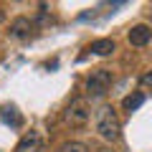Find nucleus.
<instances>
[{"mask_svg": "<svg viewBox=\"0 0 152 152\" xmlns=\"http://www.w3.org/2000/svg\"><path fill=\"white\" fill-rule=\"evenodd\" d=\"M94 129H96V134L102 137V140H107V142H117L119 140L122 124H119V117H117L114 107L104 104V107L96 109V114H94Z\"/></svg>", "mask_w": 152, "mask_h": 152, "instance_id": "1", "label": "nucleus"}, {"mask_svg": "<svg viewBox=\"0 0 152 152\" xmlns=\"http://www.w3.org/2000/svg\"><path fill=\"white\" fill-rule=\"evenodd\" d=\"M114 81V74L109 69H96L89 74L86 79V94L89 96H104V94L109 91V86H112Z\"/></svg>", "mask_w": 152, "mask_h": 152, "instance_id": "2", "label": "nucleus"}, {"mask_svg": "<svg viewBox=\"0 0 152 152\" xmlns=\"http://www.w3.org/2000/svg\"><path fill=\"white\" fill-rule=\"evenodd\" d=\"M89 117H91V107H89L86 99H74V102L64 109V122H66V124H71V127L86 124Z\"/></svg>", "mask_w": 152, "mask_h": 152, "instance_id": "3", "label": "nucleus"}, {"mask_svg": "<svg viewBox=\"0 0 152 152\" xmlns=\"http://www.w3.org/2000/svg\"><path fill=\"white\" fill-rule=\"evenodd\" d=\"M33 31H36V23L26 15H18L8 26V38H13V41H28L33 36Z\"/></svg>", "mask_w": 152, "mask_h": 152, "instance_id": "4", "label": "nucleus"}, {"mask_svg": "<svg viewBox=\"0 0 152 152\" xmlns=\"http://www.w3.org/2000/svg\"><path fill=\"white\" fill-rule=\"evenodd\" d=\"M127 38H129V43L137 46V48H142V46H147L152 41V28L145 26V23H140V26H132L129 33H127Z\"/></svg>", "mask_w": 152, "mask_h": 152, "instance_id": "5", "label": "nucleus"}, {"mask_svg": "<svg viewBox=\"0 0 152 152\" xmlns=\"http://www.w3.org/2000/svg\"><path fill=\"white\" fill-rule=\"evenodd\" d=\"M114 48H117V43H114L112 38H96V41H91V46H89V51H91L94 56H109V53H114Z\"/></svg>", "mask_w": 152, "mask_h": 152, "instance_id": "6", "label": "nucleus"}, {"mask_svg": "<svg viewBox=\"0 0 152 152\" xmlns=\"http://www.w3.org/2000/svg\"><path fill=\"white\" fill-rule=\"evenodd\" d=\"M38 145H41V137H38V132H28V134L23 137L20 142H18L15 152H33Z\"/></svg>", "mask_w": 152, "mask_h": 152, "instance_id": "7", "label": "nucleus"}, {"mask_svg": "<svg viewBox=\"0 0 152 152\" xmlns=\"http://www.w3.org/2000/svg\"><path fill=\"white\" fill-rule=\"evenodd\" d=\"M0 117H3V122L5 124H10V127H20V117H18V109L15 107H10V104H3L0 107Z\"/></svg>", "mask_w": 152, "mask_h": 152, "instance_id": "8", "label": "nucleus"}, {"mask_svg": "<svg viewBox=\"0 0 152 152\" xmlns=\"http://www.w3.org/2000/svg\"><path fill=\"white\" fill-rule=\"evenodd\" d=\"M142 104H145V94H142V91H132L129 96H124L122 107H124L127 112H134V109H140Z\"/></svg>", "mask_w": 152, "mask_h": 152, "instance_id": "9", "label": "nucleus"}, {"mask_svg": "<svg viewBox=\"0 0 152 152\" xmlns=\"http://www.w3.org/2000/svg\"><path fill=\"white\" fill-rule=\"evenodd\" d=\"M56 152H89V147L84 145V142H76V140H71V142H64V145H61Z\"/></svg>", "mask_w": 152, "mask_h": 152, "instance_id": "10", "label": "nucleus"}, {"mask_svg": "<svg viewBox=\"0 0 152 152\" xmlns=\"http://www.w3.org/2000/svg\"><path fill=\"white\" fill-rule=\"evenodd\" d=\"M142 84H145V86H152V71H150V74H145V76H142Z\"/></svg>", "mask_w": 152, "mask_h": 152, "instance_id": "11", "label": "nucleus"}, {"mask_svg": "<svg viewBox=\"0 0 152 152\" xmlns=\"http://www.w3.org/2000/svg\"><path fill=\"white\" fill-rule=\"evenodd\" d=\"M5 20V10H3V8H0V23Z\"/></svg>", "mask_w": 152, "mask_h": 152, "instance_id": "12", "label": "nucleus"}, {"mask_svg": "<svg viewBox=\"0 0 152 152\" xmlns=\"http://www.w3.org/2000/svg\"><path fill=\"white\" fill-rule=\"evenodd\" d=\"M150 15H152V10H150Z\"/></svg>", "mask_w": 152, "mask_h": 152, "instance_id": "13", "label": "nucleus"}]
</instances>
